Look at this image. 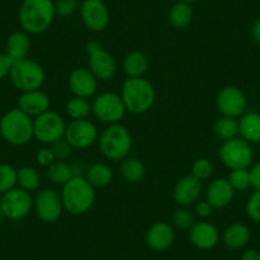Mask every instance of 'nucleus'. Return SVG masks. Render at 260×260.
Returning a JSON list of instances; mask_svg holds the SVG:
<instances>
[{
	"label": "nucleus",
	"instance_id": "nucleus-1",
	"mask_svg": "<svg viewBox=\"0 0 260 260\" xmlns=\"http://www.w3.org/2000/svg\"><path fill=\"white\" fill-rule=\"evenodd\" d=\"M55 16L54 0H23L18 11L19 24L28 35L46 32Z\"/></svg>",
	"mask_w": 260,
	"mask_h": 260
},
{
	"label": "nucleus",
	"instance_id": "nucleus-2",
	"mask_svg": "<svg viewBox=\"0 0 260 260\" xmlns=\"http://www.w3.org/2000/svg\"><path fill=\"white\" fill-rule=\"evenodd\" d=\"M60 197L65 212L72 216H82L93 207L96 191L86 177L73 176L61 186Z\"/></svg>",
	"mask_w": 260,
	"mask_h": 260
},
{
	"label": "nucleus",
	"instance_id": "nucleus-3",
	"mask_svg": "<svg viewBox=\"0 0 260 260\" xmlns=\"http://www.w3.org/2000/svg\"><path fill=\"white\" fill-rule=\"evenodd\" d=\"M122 102L126 112L134 115L146 114L152 109L156 101L154 86L144 77L139 78H126L121 87Z\"/></svg>",
	"mask_w": 260,
	"mask_h": 260
},
{
	"label": "nucleus",
	"instance_id": "nucleus-4",
	"mask_svg": "<svg viewBox=\"0 0 260 260\" xmlns=\"http://www.w3.org/2000/svg\"><path fill=\"white\" fill-rule=\"evenodd\" d=\"M0 136L12 146H26L34 138V119L18 107L11 109L0 119Z\"/></svg>",
	"mask_w": 260,
	"mask_h": 260
},
{
	"label": "nucleus",
	"instance_id": "nucleus-5",
	"mask_svg": "<svg viewBox=\"0 0 260 260\" xmlns=\"http://www.w3.org/2000/svg\"><path fill=\"white\" fill-rule=\"evenodd\" d=\"M99 147L101 153L110 161H122L129 157L133 138L127 127L122 124H110L100 134Z\"/></svg>",
	"mask_w": 260,
	"mask_h": 260
},
{
	"label": "nucleus",
	"instance_id": "nucleus-6",
	"mask_svg": "<svg viewBox=\"0 0 260 260\" xmlns=\"http://www.w3.org/2000/svg\"><path fill=\"white\" fill-rule=\"evenodd\" d=\"M12 84L21 92L40 89L45 82V71L35 60L22 59L13 62L9 73Z\"/></svg>",
	"mask_w": 260,
	"mask_h": 260
},
{
	"label": "nucleus",
	"instance_id": "nucleus-7",
	"mask_svg": "<svg viewBox=\"0 0 260 260\" xmlns=\"http://www.w3.org/2000/svg\"><path fill=\"white\" fill-rule=\"evenodd\" d=\"M67 122L56 111L47 110L34 119V138L44 144L51 146L55 142L64 138Z\"/></svg>",
	"mask_w": 260,
	"mask_h": 260
},
{
	"label": "nucleus",
	"instance_id": "nucleus-8",
	"mask_svg": "<svg viewBox=\"0 0 260 260\" xmlns=\"http://www.w3.org/2000/svg\"><path fill=\"white\" fill-rule=\"evenodd\" d=\"M218 157L222 164L230 170L249 169L254 159L251 144L242 138L226 141L219 147Z\"/></svg>",
	"mask_w": 260,
	"mask_h": 260
},
{
	"label": "nucleus",
	"instance_id": "nucleus-9",
	"mask_svg": "<svg viewBox=\"0 0 260 260\" xmlns=\"http://www.w3.org/2000/svg\"><path fill=\"white\" fill-rule=\"evenodd\" d=\"M91 109L94 117L107 125L117 124L126 114L121 96L115 92H102L94 96Z\"/></svg>",
	"mask_w": 260,
	"mask_h": 260
},
{
	"label": "nucleus",
	"instance_id": "nucleus-10",
	"mask_svg": "<svg viewBox=\"0 0 260 260\" xmlns=\"http://www.w3.org/2000/svg\"><path fill=\"white\" fill-rule=\"evenodd\" d=\"M32 209H34V198L31 197V192L21 187H13L9 191L4 192L2 197L0 211L4 217L12 221H21L26 218Z\"/></svg>",
	"mask_w": 260,
	"mask_h": 260
},
{
	"label": "nucleus",
	"instance_id": "nucleus-11",
	"mask_svg": "<svg viewBox=\"0 0 260 260\" xmlns=\"http://www.w3.org/2000/svg\"><path fill=\"white\" fill-rule=\"evenodd\" d=\"M34 209L37 218L45 223H54L64 212L60 192L54 189H40L34 198Z\"/></svg>",
	"mask_w": 260,
	"mask_h": 260
},
{
	"label": "nucleus",
	"instance_id": "nucleus-12",
	"mask_svg": "<svg viewBox=\"0 0 260 260\" xmlns=\"http://www.w3.org/2000/svg\"><path fill=\"white\" fill-rule=\"evenodd\" d=\"M64 139L73 149H86L99 141V132L96 125L88 119L72 120L67 124Z\"/></svg>",
	"mask_w": 260,
	"mask_h": 260
},
{
	"label": "nucleus",
	"instance_id": "nucleus-13",
	"mask_svg": "<svg viewBox=\"0 0 260 260\" xmlns=\"http://www.w3.org/2000/svg\"><path fill=\"white\" fill-rule=\"evenodd\" d=\"M79 14L86 28L92 32L105 31L110 23V11L104 0H83Z\"/></svg>",
	"mask_w": 260,
	"mask_h": 260
},
{
	"label": "nucleus",
	"instance_id": "nucleus-14",
	"mask_svg": "<svg viewBox=\"0 0 260 260\" xmlns=\"http://www.w3.org/2000/svg\"><path fill=\"white\" fill-rule=\"evenodd\" d=\"M217 110L222 116L236 117L242 116L247 107V100L242 89L236 86H226L219 89L216 97Z\"/></svg>",
	"mask_w": 260,
	"mask_h": 260
},
{
	"label": "nucleus",
	"instance_id": "nucleus-15",
	"mask_svg": "<svg viewBox=\"0 0 260 260\" xmlns=\"http://www.w3.org/2000/svg\"><path fill=\"white\" fill-rule=\"evenodd\" d=\"M68 86L73 96L89 100L96 96L99 79L88 68H77L69 74Z\"/></svg>",
	"mask_w": 260,
	"mask_h": 260
},
{
	"label": "nucleus",
	"instance_id": "nucleus-16",
	"mask_svg": "<svg viewBox=\"0 0 260 260\" xmlns=\"http://www.w3.org/2000/svg\"><path fill=\"white\" fill-rule=\"evenodd\" d=\"M202 181L191 174L182 176L175 184L172 198L180 207H190L199 201L202 194Z\"/></svg>",
	"mask_w": 260,
	"mask_h": 260
},
{
	"label": "nucleus",
	"instance_id": "nucleus-17",
	"mask_svg": "<svg viewBox=\"0 0 260 260\" xmlns=\"http://www.w3.org/2000/svg\"><path fill=\"white\" fill-rule=\"evenodd\" d=\"M189 241L199 250H211L219 241V231L209 222H195L187 232Z\"/></svg>",
	"mask_w": 260,
	"mask_h": 260
},
{
	"label": "nucleus",
	"instance_id": "nucleus-18",
	"mask_svg": "<svg viewBox=\"0 0 260 260\" xmlns=\"http://www.w3.org/2000/svg\"><path fill=\"white\" fill-rule=\"evenodd\" d=\"M175 241V230L167 222H156L146 232V244L153 251H165Z\"/></svg>",
	"mask_w": 260,
	"mask_h": 260
},
{
	"label": "nucleus",
	"instance_id": "nucleus-19",
	"mask_svg": "<svg viewBox=\"0 0 260 260\" xmlns=\"http://www.w3.org/2000/svg\"><path fill=\"white\" fill-rule=\"evenodd\" d=\"M88 69L99 81L107 82L116 74V61L109 51L102 47L88 55Z\"/></svg>",
	"mask_w": 260,
	"mask_h": 260
},
{
	"label": "nucleus",
	"instance_id": "nucleus-20",
	"mask_svg": "<svg viewBox=\"0 0 260 260\" xmlns=\"http://www.w3.org/2000/svg\"><path fill=\"white\" fill-rule=\"evenodd\" d=\"M17 107L22 110L24 114L31 116L32 119H35L36 116L50 110V97L41 89L22 92Z\"/></svg>",
	"mask_w": 260,
	"mask_h": 260
},
{
	"label": "nucleus",
	"instance_id": "nucleus-21",
	"mask_svg": "<svg viewBox=\"0 0 260 260\" xmlns=\"http://www.w3.org/2000/svg\"><path fill=\"white\" fill-rule=\"evenodd\" d=\"M235 197V190L230 185L227 179H214L209 182L206 191V201L214 209L226 208Z\"/></svg>",
	"mask_w": 260,
	"mask_h": 260
},
{
	"label": "nucleus",
	"instance_id": "nucleus-22",
	"mask_svg": "<svg viewBox=\"0 0 260 260\" xmlns=\"http://www.w3.org/2000/svg\"><path fill=\"white\" fill-rule=\"evenodd\" d=\"M251 232L246 224L241 222H235L226 227L222 235V240L227 249L230 250H241L249 244Z\"/></svg>",
	"mask_w": 260,
	"mask_h": 260
},
{
	"label": "nucleus",
	"instance_id": "nucleus-23",
	"mask_svg": "<svg viewBox=\"0 0 260 260\" xmlns=\"http://www.w3.org/2000/svg\"><path fill=\"white\" fill-rule=\"evenodd\" d=\"M31 50V40L24 31H14L7 39L6 54L13 61L26 59Z\"/></svg>",
	"mask_w": 260,
	"mask_h": 260
},
{
	"label": "nucleus",
	"instance_id": "nucleus-24",
	"mask_svg": "<svg viewBox=\"0 0 260 260\" xmlns=\"http://www.w3.org/2000/svg\"><path fill=\"white\" fill-rule=\"evenodd\" d=\"M239 136L250 144L260 143V114L247 112L240 116Z\"/></svg>",
	"mask_w": 260,
	"mask_h": 260
},
{
	"label": "nucleus",
	"instance_id": "nucleus-25",
	"mask_svg": "<svg viewBox=\"0 0 260 260\" xmlns=\"http://www.w3.org/2000/svg\"><path fill=\"white\" fill-rule=\"evenodd\" d=\"M149 67L148 57L142 51H130L122 61V69L127 78H139L147 73Z\"/></svg>",
	"mask_w": 260,
	"mask_h": 260
},
{
	"label": "nucleus",
	"instance_id": "nucleus-26",
	"mask_svg": "<svg viewBox=\"0 0 260 260\" xmlns=\"http://www.w3.org/2000/svg\"><path fill=\"white\" fill-rule=\"evenodd\" d=\"M194 12H192L191 4L184 3V2H177L170 8L167 19L171 27L175 29H184L191 23Z\"/></svg>",
	"mask_w": 260,
	"mask_h": 260
},
{
	"label": "nucleus",
	"instance_id": "nucleus-27",
	"mask_svg": "<svg viewBox=\"0 0 260 260\" xmlns=\"http://www.w3.org/2000/svg\"><path fill=\"white\" fill-rule=\"evenodd\" d=\"M120 174L125 181L130 184H138L146 176V166L136 157H126L120 165Z\"/></svg>",
	"mask_w": 260,
	"mask_h": 260
},
{
	"label": "nucleus",
	"instance_id": "nucleus-28",
	"mask_svg": "<svg viewBox=\"0 0 260 260\" xmlns=\"http://www.w3.org/2000/svg\"><path fill=\"white\" fill-rule=\"evenodd\" d=\"M87 181L96 189V187H106L112 181V170L105 164H93L86 170L84 174Z\"/></svg>",
	"mask_w": 260,
	"mask_h": 260
},
{
	"label": "nucleus",
	"instance_id": "nucleus-29",
	"mask_svg": "<svg viewBox=\"0 0 260 260\" xmlns=\"http://www.w3.org/2000/svg\"><path fill=\"white\" fill-rule=\"evenodd\" d=\"M17 185L26 191H39L41 186V176L32 166H23L17 170Z\"/></svg>",
	"mask_w": 260,
	"mask_h": 260
},
{
	"label": "nucleus",
	"instance_id": "nucleus-30",
	"mask_svg": "<svg viewBox=\"0 0 260 260\" xmlns=\"http://www.w3.org/2000/svg\"><path fill=\"white\" fill-rule=\"evenodd\" d=\"M213 132L217 138L222 142L237 138V136H239V121L234 117L221 116L214 122Z\"/></svg>",
	"mask_w": 260,
	"mask_h": 260
},
{
	"label": "nucleus",
	"instance_id": "nucleus-31",
	"mask_svg": "<svg viewBox=\"0 0 260 260\" xmlns=\"http://www.w3.org/2000/svg\"><path fill=\"white\" fill-rule=\"evenodd\" d=\"M65 112L72 120H86L92 114L91 104L88 100L73 96L65 105Z\"/></svg>",
	"mask_w": 260,
	"mask_h": 260
},
{
	"label": "nucleus",
	"instance_id": "nucleus-32",
	"mask_svg": "<svg viewBox=\"0 0 260 260\" xmlns=\"http://www.w3.org/2000/svg\"><path fill=\"white\" fill-rule=\"evenodd\" d=\"M74 176L72 165L65 161H55L54 164L47 167V177L55 185H64Z\"/></svg>",
	"mask_w": 260,
	"mask_h": 260
},
{
	"label": "nucleus",
	"instance_id": "nucleus-33",
	"mask_svg": "<svg viewBox=\"0 0 260 260\" xmlns=\"http://www.w3.org/2000/svg\"><path fill=\"white\" fill-rule=\"evenodd\" d=\"M230 185L235 191H244L251 187V179H250L249 169H237L231 170V172L227 176Z\"/></svg>",
	"mask_w": 260,
	"mask_h": 260
},
{
	"label": "nucleus",
	"instance_id": "nucleus-34",
	"mask_svg": "<svg viewBox=\"0 0 260 260\" xmlns=\"http://www.w3.org/2000/svg\"><path fill=\"white\" fill-rule=\"evenodd\" d=\"M195 223V214L187 207H180L172 214V227L189 231Z\"/></svg>",
	"mask_w": 260,
	"mask_h": 260
},
{
	"label": "nucleus",
	"instance_id": "nucleus-35",
	"mask_svg": "<svg viewBox=\"0 0 260 260\" xmlns=\"http://www.w3.org/2000/svg\"><path fill=\"white\" fill-rule=\"evenodd\" d=\"M17 185V169L12 165H0V194L9 191Z\"/></svg>",
	"mask_w": 260,
	"mask_h": 260
},
{
	"label": "nucleus",
	"instance_id": "nucleus-36",
	"mask_svg": "<svg viewBox=\"0 0 260 260\" xmlns=\"http://www.w3.org/2000/svg\"><path fill=\"white\" fill-rule=\"evenodd\" d=\"M213 164L209 158H202L195 159L194 164L191 166V175L194 177H197L198 180L203 181V180L209 179V177L213 175Z\"/></svg>",
	"mask_w": 260,
	"mask_h": 260
},
{
	"label": "nucleus",
	"instance_id": "nucleus-37",
	"mask_svg": "<svg viewBox=\"0 0 260 260\" xmlns=\"http://www.w3.org/2000/svg\"><path fill=\"white\" fill-rule=\"evenodd\" d=\"M79 4L78 0H55V14L61 18H68L79 11Z\"/></svg>",
	"mask_w": 260,
	"mask_h": 260
},
{
	"label": "nucleus",
	"instance_id": "nucleus-38",
	"mask_svg": "<svg viewBox=\"0 0 260 260\" xmlns=\"http://www.w3.org/2000/svg\"><path fill=\"white\" fill-rule=\"evenodd\" d=\"M246 214L251 221L260 223V191L252 192L246 202Z\"/></svg>",
	"mask_w": 260,
	"mask_h": 260
},
{
	"label": "nucleus",
	"instance_id": "nucleus-39",
	"mask_svg": "<svg viewBox=\"0 0 260 260\" xmlns=\"http://www.w3.org/2000/svg\"><path fill=\"white\" fill-rule=\"evenodd\" d=\"M50 148H51L56 161H67L72 156V152H73V147L65 141L64 138L52 143Z\"/></svg>",
	"mask_w": 260,
	"mask_h": 260
},
{
	"label": "nucleus",
	"instance_id": "nucleus-40",
	"mask_svg": "<svg viewBox=\"0 0 260 260\" xmlns=\"http://www.w3.org/2000/svg\"><path fill=\"white\" fill-rule=\"evenodd\" d=\"M36 161L40 166L49 167L50 165H52L55 161H56V158H55L51 148H41L39 149V152H37Z\"/></svg>",
	"mask_w": 260,
	"mask_h": 260
},
{
	"label": "nucleus",
	"instance_id": "nucleus-41",
	"mask_svg": "<svg viewBox=\"0 0 260 260\" xmlns=\"http://www.w3.org/2000/svg\"><path fill=\"white\" fill-rule=\"evenodd\" d=\"M13 62V60L6 52H0V81L6 78V77H9Z\"/></svg>",
	"mask_w": 260,
	"mask_h": 260
},
{
	"label": "nucleus",
	"instance_id": "nucleus-42",
	"mask_svg": "<svg viewBox=\"0 0 260 260\" xmlns=\"http://www.w3.org/2000/svg\"><path fill=\"white\" fill-rule=\"evenodd\" d=\"M213 207L207 201H198L195 203L194 213L198 217H201V218H208L213 213Z\"/></svg>",
	"mask_w": 260,
	"mask_h": 260
},
{
	"label": "nucleus",
	"instance_id": "nucleus-43",
	"mask_svg": "<svg viewBox=\"0 0 260 260\" xmlns=\"http://www.w3.org/2000/svg\"><path fill=\"white\" fill-rule=\"evenodd\" d=\"M250 170V179H251V187L255 191H260V161L254 164Z\"/></svg>",
	"mask_w": 260,
	"mask_h": 260
},
{
	"label": "nucleus",
	"instance_id": "nucleus-44",
	"mask_svg": "<svg viewBox=\"0 0 260 260\" xmlns=\"http://www.w3.org/2000/svg\"><path fill=\"white\" fill-rule=\"evenodd\" d=\"M251 37L256 44L260 45V18H257L256 21L252 23L251 27Z\"/></svg>",
	"mask_w": 260,
	"mask_h": 260
},
{
	"label": "nucleus",
	"instance_id": "nucleus-45",
	"mask_svg": "<svg viewBox=\"0 0 260 260\" xmlns=\"http://www.w3.org/2000/svg\"><path fill=\"white\" fill-rule=\"evenodd\" d=\"M241 260H260V251L254 249L246 250V251L242 254Z\"/></svg>",
	"mask_w": 260,
	"mask_h": 260
},
{
	"label": "nucleus",
	"instance_id": "nucleus-46",
	"mask_svg": "<svg viewBox=\"0 0 260 260\" xmlns=\"http://www.w3.org/2000/svg\"><path fill=\"white\" fill-rule=\"evenodd\" d=\"M102 45L100 44L99 41H88L86 45V51H87V55H91L93 54V52L99 51L100 49H102Z\"/></svg>",
	"mask_w": 260,
	"mask_h": 260
},
{
	"label": "nucleus",
	"instance_id": "nucleus-47",
	"mask_svg": "<svg viewBox=\"0 0 260 260\" xmlns=\"http://www.w3.org/2000/svg\"><path fill=\"white\" fill-rule=\"evenodd\" d=\"M180 2H184V3H187V4H192V3H197L198 0H180Z\"/></svg>",
	"mask_w": 260,
	"mask_h": 260
},
{
	"label": "nucleus",
	"instance_id": "nucleus-48",
	"mask_svg": "<svg viewBox=\"0 0 260 260\" xmlns=\"http://www.w3.org/2000/svg\"><path fill=\"white\" fill-rule=\"evenodd\" d=\"M2 197H3V194H0V207H2ZM0 213H2V211H0Z\"/></svg>",
	"mask_w": 260,
	"mask_h": 260
}]
</instances>
